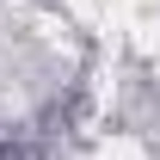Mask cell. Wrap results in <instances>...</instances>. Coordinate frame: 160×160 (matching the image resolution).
I'll list each match as a JSON object with an SVG mask.
<instances>
[{"label": "cell", "instance_id": "1", "mask_svg": "<svg viewBox=\"0 0 160 160\" xmlns=\"http://www.w3.org/2000/svg\"><path fill=\"white\" fill-rule=\"evenodd\" d=\"M0 160H6V148H0Z\"/></svg>", "mask_w": 160, "mask_h": 160}]
</instances>
